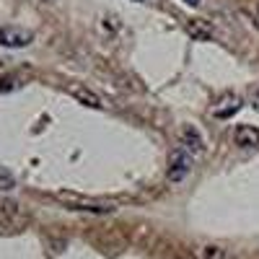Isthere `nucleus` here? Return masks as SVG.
Returning <instances> with one entry per match:
<instances>
[{"instance_id": "f257e3e1", "label": "nucleus", "mask_w": 259, "mask_h": 259, "mask_svg": "<svg viewBox=\"0 0 259 259\" xmlns=\"http://www.w3.org/2000/svg\"><path fill=\"white\" fill-rule=\"evenodd\" d=\"M57 200L68 202L73 210H89V212H112V210H114L112 202L85 200V197H78V194H70V192H57Z\"/></svg>"}, {"instance_id": "f03ea898", "label": "nucleus", "mask_w": 259, "mask_h": 259, "mask_svg": "<svg viewBox=\"0 0 259 259\" xmlns=\"http://www.w3.org/2000/svg\"><path fill=\"white\" fill-rule=\"evenodd\" d=\"M189 171H192V153H187L179 145L168 158V182H182Z\"/></svg>"}, {"instance_id": "7ed1b4c3", "label": "nucleus", "mask_w": 259, "mask_h": 259, "mask_svg": "<svg viewBox=\"0 0 259 259\" xmlns=\"http://www.w3.org/2000/svg\"><path fill=\"white\" fill-rule=\"evenodd\" d=\"M31 39H34V34L29 29H21V26H3V29H0V45L8 47V50L29 47Z\"/></svg>"}, {"instance_id": "20e7f679", "label": "nucleus", "mask_w": 259, "mask_h": 259, "mask_svg": "<svg viewBox=\"0 0 259 259\" xmlns=\"http://www.w3.org/2000/svg\"><path fill=\"white\" fill-rule=\"evenodd\" d=\"M241 96L239 94H223L218 99V104H212V117L215 119H231L236 112L241 109Z\"/></svg>"}, {"instance_id": "39448f33", "label": "nucleus", "mask_w": 259, "mask_h": 259, "mask_svg": "<svg viewBox=\"0 0 259 259\" xmlns=\"http://www.w3.org/2000/svg\"><path fill=\"white\" fill-rule=\"evenodd\" d=\"M179 145L187 150V153H202V148H205L202 135H200L192 124H187V127L182 130V135H179Z\"/></svg>"}, {"instance_id": "423d86ee", "label": "nucleus", "mask_w": 259, "mask_h": 259, "mask_svg": "<svg viewBox=\"0 0 259 259\" xmlns=\"http://www.w3.org/2000/svg\"><path fill=\"white\" fill-rule=\"evenodd\" d=\"M233 143L239 148H254L259 145V130L251 124H239L233 130Z\"/></svg>"}, {"instance_id": "0eeeda50", "label": "nucleus", "mask_w": 259, "mask_h": 259, "mask_svg": "<svg viewBox=\"0 0 259 259\" xmlns=\"http://www.w3.org/2000/svg\"><path fill=\"white\" fill-rule=\"evenodd\" d=\"M68 94H70L73 99H78L80 104H85V106H94V109H104V104H101L99 94H94L91 89H85V85H80V83H73L70 89H68Z\"/></svg>"}, {"instance_id": "6e6552de", "label": "nucleus", "mask_w": 259, "mask_h": 259, "mask_svg": "<svg viewBox=\"0 0 259 259\" xmlns=\"http://www.w3.org/2000/svg\"><path fill=\"white\" fill-rule=\"evenodd\" d=\"M187 31L192 34V39H200V41L212 39V29L205 24L202 18H194V21H189V24H187Z\"/></svg>"}, {"instance_id": "1a4fd4ad", "label": "nucleus", "mask_w": 259, "mask_h": 259, "mask_svg": "<svg viewBox=\"0 0 259 259\" xmlns=\"http://www.w3.org/2000/svg\"><path fill=\"white\" fill-rule=\"evenodd\" d=\"M18 85H21V80H18V78H13V75H6V78H0V94L13 91V89H18Z\"/></svg>"}, {"instance_id": "9d476101", "label": "nucleus", "mask_w": 259, "mask_h": 259, "mask_svg": "<svg viewBox=\"0 0 259 259\" xmlns=\"http://www.w3.org/2000/svg\"><path fill=\"white\" fill-rule=\"evenodd\" d=\"M202 259H226L221 246H205L202 249Z\"/></svg>"}, {"instance_id": "9b49d317", "label": "nucleus", "mask_w": 259, "mask_h": 259, "mask_svg": "<svg viewBox=\"0 0 259 259\" xmlns=\"http://www.w3.org/2000/svg\"><path fill=\"white\" fill-rule=\"evenodd\" d=\"M13 187H16V179L8 171H0V189H13Z\"/></svg>"}, {"instance_id": "f8f14e48", "label": "nucleus", "mask_w": 259, "mask_h": 259, "mask_svg": "<svg viewBox=\"0 0 259 259\" xmlns=\"http://www.w3.org/2000/svg\"><path fill=\"white\" fill-rule=\"evenodd\" d=\"M251 101H254V106L259 109V91H254V94H251Z\"/></svg>"}, {"instance_id": "ddd939ff", "label": "nucleus", "mask_w": 259, "mask_h": 259, "mask_svg": "<svg viewBox=\"0 0 259 259\" xmlns=\"http://www.w3.org/2000/svg\"><path fill=\"white\" fill-rule=\"evenodd\" d=\"M184 3H187V6H192V8H194V6H200V3H202V0H184Z\"/></svg>"}, {"instance_id": "4468645a", "label": "nucleus", "mask_w": 259, "mask_h": 259, "mask_svg": "<svg viewBox=\"0 0 259 259\" xmlns=\"http://www.w3.org/2000/svg\"><path fill=\"white\" fill-rule=\"evenodd\" d=\"M254 24H256V29H259V8H256V13H254Z\"/></svg>"}]
</instances>
